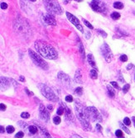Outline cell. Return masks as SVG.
I'll use <instances>...</instances> for the list:
<instances>
[{
    "label": "cell",
    "instance_id": "obj_1",
    "mask_svg": "<svg viewBox=\"0 0 135 138\" xmlns=\"http://www.w3.org/2000/svg\"><path fill=\"white\" fill-rule=\"evenodd\" d=\"M34 46L37 51L44 58L49 59V60H56L58 56V54L55 48L46 41H37L34 44Z\"/></svg>",
    "mask_w": 135,
    "mask_h": 138
},
{
    "label": "cell",
    "instance_id": "obj_2",
    "mask_svg": "<svg viewBox=\"0 0 135 138\" xmlns=\"http://www.w3.org/2000/svg\"><path fill=\"white\" fill-rule=\"evenodd\" d=\"M14 30L18 35L22 36L23 37H27L32 36V30L30 27L29 23L28 22L26 19L18 17L14 21Z\"/></svg>",
    "mask_w": 135,
    "mask_h": 138
},
{
    "label": "cell",
    "instance_id": "obj_3",
    "mask_svg": "<svg viewBox=\"0 0 135 138\" xmlns=\"http://www.w3.org/2000/svg\"><path fill=\"white\" fill-rule=\"evenodd\" d=\"M75 115H76L77 118L79 119L80 122L81 123L82 127L85 132H90L91 131V125L89 122V119L86 117L85 113V109L82 108L81 105L79 104L78 102H76V103L75 104Z\"/></svg>",
    "mask_w": 135,
    "mask_h": 138
},
{
    "label": "cell",
    "instance_id": "obj_4",
    "mask_svg": "<svg viewBox=\"0 0 135 138\" xmlns=\"http://www.w3.org/2000/svg\"><path fill=\"white\" fill-rule=\"evenodd\" d=\"M38 89H39L40 92L42 93V94L46 98L48 99V100L52 101V102H57V101H59L57 95L47 85H44V84H39L38 85Z\"/></svg>",
    "mask_w": 135,
    "mask_h": 138
},
{
    "label": "cell",
    "instance_id": "obj_5",
    "mask_svg": "<svg viewBox=\"0 0 135 138\" xmlns=\"http://www.w3.org/2000/svg\"><path fill=\"white\" fill-rule=\"evenodd\" d=\"M43 3L45 5V8L48 11L49 13L54 15H60L62 13V9L61 8L60 4L57 1H53V0H45L43 1Z\"/></svg>",
    "mask_w": 135,
    "mask_h": 138
},
{
    "label": "cell",
    "instance_id": "obj_6",
    "mask_svg": "<svg viewBox=\"0 0 135 138\" xmlns=\"http://www.w3.org/2000/svg\"><path fill=\"white\" fill-rule=\"evenodd\" d=\"M85 113L89 120L94 122H102V117L98 109L94 107H88L85 108Z\"/></svg>",
    "mask_w": 135,
    "mask_h": 138
},
{
    "label": "cell",
    "instance_id": "obj_7",
    "mask_svg": "<svg viewBox=\"0 0 135 138\" xmlns=\"http://www.w3.org/2000/svg\"><path fill=\"white\" fill-rule=\"evenodd\" d=\"M28 54H29V56L31 57L33 61L34 62L37 66H39L40 68H42V70H47V69H48V65L47 64V62H46L38 54H37L35 51H33L32 49H29V50H28Z\"/></svg>",
    "mask_w": 135,
    "mask_h": 138
},
{
    "label": "cell",
    "instance_id": "obj_8",
    "mask_svg": "<svg viewBox=\"0 0 135 138\" xmlns=\"http://www.w3.org/2000/svg\"><path fill=\"white\" fill-rule=\"evenodd\" d=\"M90 5L91 8H92L94 11L97 12V13H106V6L103 2L94 0V1H91Z\"/></svg>",
    "mask_w": 135,
    "mask_h": 138
},
{
    "label": "cell",
    "instance_id": "obj_9",
    "mask_svg": "<svg viewBox=\"0 0 135 138\" xmlns=\"http://www.w3.org/2000/svg\"><path fill=\"white\" fill-rule=\"evenodd\" d=\"M101 52H102L103 56L105 59L106 61L111 62V60L113 59V53L107 43H104L103 46H101Z\"/></svg>",
    "mask_w": 135,
    "mask_h": 138
},
{
    "label": "cell",
    "instance_id": "obj_10",
    "mask_svg": "<svg viewBox=\"0 0 135 138\" xmlns=\"http://www.w3.org/2000/svg\"><path fill=\"white\" fill-rule=\"evenodd\" d=\"M66 17H67V18L69 19V21H70L73 25H75L79 31H80L81 32H83V31H84L83 27H82V26H81V24H80V21H79V19L76 18V17H75L74 15H72L71 13H68V12H66Z\"/></svg>",
    "mask_w": 135,
    "mask_h": 138
},
{
    "label": "cell",
    "instance_id": "obj_11",
    "mask_svg": "<svg viewBox=\"0 0 135 138\" xmlns=\"http://www.w3.org/2000/svg\"><path fill=\"white\" fill-rule=\"evenodd\" d=\"M39 113H40V118L42 120L45 121V122H48L50 120V114L47 112V107H45V106L42 103H41L39 105Z\"/></svg>",
    "mask_w": 135,
    "mask_h": 138
},
{
    "label": "cell",
    "instance_id": "obj_12",
    "mask_svg": "<svg viewBox=\"0 0 135 138\" xmlns=\"http://www.w3.org/2000/svg\"><path fill=\"white\" fill-rule=\"evenodd\" d=\"M42 20H43V22H45L47 25H51V26H56V21L55 18L51 13L43 14Z\"/></svg>",
    "mask_w": 135,
    "mask_h": 138
},
{
    "label": "cell",
    "instance_id": "obj_13",
    "mask_svg": "<svg viewBox=\"0 0 135 138\" xmlns=\"http://www.w3.org/2000/svg\"><path fill=\"white\" fill-rule=\"evenodd\" d=\"M57 76H58L59 80H61V82L64 84V85H70V77L66 75V74H65L64 72H62V71H60L58 73V75H57Z\"/></svg>",
    "mask_w": 135,
    "mask_h": 138
},
{
    "label": "cell",
    "instance_id": "obj_14",
    "mask_svg": "<svg viewBox=\"0 0 135 138\" xmlns=\"http://www.w3.org/2000/svg\"><path fill=\"white\" fill-rule=\"evenodd\" d=\"M61 103L63 105L64 108H65V118L66 119L67 121H70V122H72L73 121V118H74V116L72 114V112L70 111V108L66 107L65 103H63L62 102H61Z\"/></svg>",
    "mask_w": 135,
    "mask_h": 138
},
{
    "label": "cell",
    "instance_id": "obj_15",
    "mask_svg": "<svg viewBox=\"0 0 135 138\" xmlns=\"http://www.w3.org/2000/svg\"><path fill=\"white\" fill-rule=\"evenodd\" d=\"M1 89L3 90V91H4L5 89H6L7 88H8L10 85V82L9 81L10 80H8V78H6V77H3V76H1Z\"/></svg>",
    "mask_w": 135,
    "mask_h": 138
},
{
    "label": "cell",
    "instance_id": "obj_16",
    "mask_svg": "<svg viewBox=\"0 0 135 138\" xmlns=\"http://www.w3.org/2000/svg\"><path fill=\"white\" fill-rule=\"evenodd\" d=\"M75 80L76 83L78 84H82L83 81H82V76H81V71H80V69L76 70L75 71Z\"/></svg>",
    "mask_w": 135,
    "mask_h": 138
},
{
    "label": "cell",
    "instance_id": "obj_17",
    "mask_svg": "<svg viewBox=\"0 0 135 138\" xmlns=\"http://www.w3.org/2000/svg\"><path fill=\"white\" fill-rule=\"evenodd\" d=\"M37 127H39L40 131H41L42 134L43 135V137L45 138H51V135L49 134V132L47 131V129L45 128L44 127H42V126H40V125H37Z\"/></svg>",
    "mask_w": 135,
    "mask_h": 138
},
{
    "label": "cell",
    "instance_id": "obj_18",
    "mask_svg": "<svg viewBox=\"0 0 135 138\" xmlns=\"http://www.w3.org/2000/svg\"><path fill=\"white\" fill-rule=\"evenodd\" d=\"M87 60H88V63L90 64L92 67H94L96 68V65H95V61H94V58L91 54H89L87 55Z\"/></svg>",
    "mask_w": 135,
    "mask_h": 138
},
{
    "label": "cell",
    "instance_id": "obj_19",
    "mask_svg": "<svg viewBox=\"0 0 135 138\" xmlns=\"http://www.w3.org/2000/svg\"><path fill=\"white\" fill-rule=\"evenodd\" d=\"M79 50H80V55H81L82 59H83V60H85V50H84L83 44H82L80 41H79Z\"/></svg>",
    "mask_w": 135,
    "mask_h": 138
},
{
    "label": "cell",
    "instance_id": "obj_20",
    "mask_svg": "<svg viewBox=\"0 0 135 138\" xmlns=\"http://www.w3.org/2000/svg\"><path fill=\"white\" fill-rule=\"evenodd\" d=\"M115 30H116V32H117L118 34L119 35V36H129V33H127L126 31H124V30L120 29V28L116 27V28H115Z\"/></svg>",
    "mask_w": 135,
    "mask_h": 138
},
{
    "label": "cell",
    "instance_id": "obj_21",
    "mask_svg": "<svg viewBox=\"0 0 135 138\" xmlns=\"http://www.w3.org/2000/svg\"><path fill=\"white\" fill-rule=\"evenodd\" d=\"M107 90H108V94H109V97H114V94H115V91H114V89L112 88L111 86H109V85H108L107 86Z\"/></svg>",
    "mask_w": 135,
    "mask_h": 138
},
{
    "label": "cell",
    "instance_id": "obj_22",
    "mask_svg": "<svg viewBox=\"0 0 135 138\" xmlns=\"http://www.w3.org/2000/svg\"><path fill=\"white\" fill-rule=\"evenodd\" d=\"M64 113H65V108H64L63 105H62V104L60 102V107H59L58 109H57L56 114H58L59 116H61V115H62V114H64Z\"/></svg>",
    "mask_w": 135,
    "mask_h": 138
},
{
    "label": "cell",
    "instance_id": "obj_23",
    "mask_svg": "<svg viewBox=\"0 0 135 138\" xmlns=\"http://www.w3.org/2000/svg\"><path fill=\"white\" fill-rule=\"evenodd\" d=\"M90 78L92 79V80H96V79L98 78V74L95 70H91L90 72Z\"/></svg>",
    "mask_w": 135,
    "mask_h": 138
},
{
    "label": "cell",
    "instance_id": "obj_24",
    "mask_svg": "<svg viewBox=\"0 0 135 138\" xmlns=\"http://www.w3.org/2000/svg\"><path fill=\"white\" fill-rule=\"evenodd\" d=\"M28 128H29V131H28V132L31 134H35L37 132V126H30Z\"/></svg>",
    "mask_w": 135,
    "mask_h": 138
},
{
    "label": "cell",
    "instance_id": "obj_25",
    "mask_svg": "<svg viewBox=\"0 0 135 138\" xmlns=\"http://www.w3.org/2000/svg\"><path fill=\"white\" fill-rule=\"evenodd\" d=\"M114 8H117V9H123L124 8V4H123L121 2H115L114 3Z\"/></svg>",
    "mask_w": 135,
    "mask_h": 138
},
{
    "label": "cell",
    "instance_id": "obj_26",
    "mask_svg": "<svg viewBox=\"0 0 135 138\" xmlns=\"http://www.w3.org/2000/svg\"><path fill=\"white\" fill-rule=\"evenodd\" d=\"M111 18L114 20H118L119 18H120V14H119V13H117V12H114V13H111Z\"/></svg>",
    "mask_w": 135,
    "mask_h": 138
},
{
    "label": "cell",
    "instance_id": "obj_27",
    "mask_svg": "<svg viewBox=\"0 0 135 138\" xmlns=\"http://www.w3.org/2000/svg\"><path fill=\"white\" fill-rule=\"evenodd\" d=\"M119 126H120L121 129H123V130H124L127 134H129H129H131L130 131L128 129V127H126L125 125H124V123H122V122H119Z\"/></svg>",
    "mask_w": 135,
    "mask_h": 138
},
{
    "label": "cell",
    "instance_id": "obj_28",
    "mask_svg": "<svg viewBox=\"0 0 135 138\" xmlns=\"http://www.w3.org/2000/svg\"><path fill=\"white\" fill-rule=\"evenodd\" d=\"M18 124L19 126H21V127H23V129L29 131V128H28V127H28V124H27V123H25V122H18Z\"/></svg>",
    "mask_w": 135,
    "mask_h": 138
},
{
    "label": "cell",
    "instance_id": "obj_29",
    "mask_svg": "<svg viewBox=\"0 0 135 138\" xmlns=\"http://www.w3.org/2000/svg\"><path fill=\"white\" fill-rule=\"evenodd\" d=\"M96 31H97L98 33H99V35H101V36H103L104 38H106L107 37V33L105 32V31H104L103 30H100V29H97L96 30Z\"/></svg>",
    "mask_w": 135,
    "mask_h": 138
},
{
    "label": "cell",
    "instance_id": "obj_30",
    "mask_svg": "<svg viewBox=\"0 0 135 138\" xmlns=\"http://www.w3.org/2000/svg\"><path fill=\"white\" fill-rule=\"evenodd\" d=\"M6 130H7V132H8V133L11 134V133H13V132L15 131V128L13 127V126H8V127H7V128H6Z\"/></svg>",
    "mask_w": 135,
    "mask_h": 138
},
{
    "label": "cell",
    "instance_id": "obj_31",
    "mask_svg": "<svg viewBox=\"0 0 135 138\" xmlns=\"http://www.w3.org/2000/svg\"><path fill=\"white\" fill-rule=\"evenodd\" d=\"M53 122H54V124H56V125H58V124H60L61 123L60 117H58V116H56V117H53Z\"/></svg>",
    "mask_w": 135,
    "mask_h": 138
},
{
    "label": "cell",
    "instance_id": "obj_32",
    "mask_svg": "<svg viewBox=\"0 0 135 138\" xmlns=\"http://www.w3.org/2000/svg\"><path fill=\"white\" fill-rule=\"evenodd\" d=\"M75 93L77 95H82V93H83V89H82V88H80V87H78V88L75 89Z\"/></svg>",
    "mask_w": 135,
    "mask_h": 138
},
{
    "label": "cell",
    "instance_id": "obj_33",
    "mask_svg": "<svg viewBox=\"0 0 135 138\" xmlns=\"http://www.w3.org/2000/svg\"><path fill=\"white\" fill-rule=\"evenodd\" d=\"M115 135H116V137H117L118 138L123 137V132L121 130H117L115 132Z\"/></svg>",
    "mask_w": 135,
    "mask_h": 138
},
{
    "label": "cell",
    "instance_id": "obj_34",
    "mask_svg": "<svg viewBox=\"0 0 135 138\" xmlns=\"http://www.w3.org/2000/svg\"><path fill=\"white\" fill-rule=\"evenodd\" d=\"M21 117H23V118H29V117H30V114L28 113V112H22Z\"/></svg>",
    "mask_w": 135,
    "mask_h": 138
},
{
    "label": "cell",
    "instance_id": "obj_35",
    "mask_svg": "<svg viewBox=\"0 0 135 138\" xmlns=\"http://www.w3.org/2000/svg\"><path fill=\"white\" fill-rule=\"evenodd\" d=\"M124 123L125 124V126H129L131 124V121L129 117H125L124 119Z\"/></svg>",
    "mask_w": 135,
    "mask_h": 138
},
{
    "label": "cell",
    "instance_id": "obj_36",
    "mask_svg": "<svg viewBox=\"0 0 135 138\" xmlns=\"http://www.w3.org/2000/svg\"><path fill=\"white\" fill-rule=\"evenodd\" d=\"M83 22H84V23H85V26H86L87 27H89V28H90V29H94V27H93V26L90 24V22H87L86 20H85V19L83 20Z\"/></svg>",
    "mask_w": 135,
    "mask_h": 138
},
{
    "label": "cell",
    "instance_id": "obj_37",
    "mask_svg": "<svg viewBox=\"0 0 135 138\" xmlns=\"http://www.w3.org/2000/svg\"><path fill=\"white\" fill-rule=\"evenodd\" d=\"M120 60L122 62H126L128 60V56L126 55H121V56H120Z\"/></svg>",
    "mask_w": 135,
    "mask_h": 138
},
{
    "label": "cell",
    "instance_id": "obj_38",
    "mask_svg": "<svg viewBox=\"0 0 135 138\" xmlns=\"http://www.w3.org/2000/svg\"><path fill=\"white\" fill-rule=\"evenodd\" d=\"M129 88H130V85H125L124 86V88H123V92H124V93H126L129 91Z\"/></svg>",
    "mask_w": 135,
    "mask_h": 138
},
{
    "label": "cell",
    "instance_id": "obj_39",
    "mask_svg": "<svg viewBox=\"0 0 135 138\" xmlns=\"http://www.w3.org/2000/svg\"><path fill=\"white\" fill-rule=\"evenodd\" d=\"M23 137H24V133H23V132H19L15 135V137L16 138H23Z\"/></svg>",
    "mask_w": 135,
    "mask_h": 138
},
{
    "label": "cell",
    "instance_id": "obj_40",
    "mask_svg": "<svg viewBox=\"0 0 135 138\" xmlns=\"http://www.w3.org/2000/svg\"><path fill=\"white\" fill-rule=\"evenodd\" d=\"M65 101L68 102H71L72 101H73V98H72V96H70V95L66 96V97H65Z\"/></svg>",
    "mask_w": 135,
    "mask_h": 138
},
{
    "label": "cell",
    "instance_id": "obj_41",
    "mask_svg": "<svg viewBox=\"0 0 135 138\" xmlns=\"http://www.w3.org/2000/svg\"><path fill=\"white\" fill-rule=\"evenodd\" d=\"M119 80L121 82V83H124V79L123 78V75H122V74H121L120 71L119 72Z\"/></svg>",
    "mask_w": 135,
    "mask_h": 138
},
{
    "label": "cell",
    "instance_id": "obj_42",
    "mask_svg": "<svg viewBox=\"0 0 135 138\" xmlns=\"http://www.w3.org/2000/svg\"><path fill=\"white\" fill-rule=\"evenodd\" d=\"M1 8L2 9H6L8 8V4L6 3H1Z\"/></svg>",
    "mask_w": 135,
    "mask_h": 138
},
{
    "label": "cell",
    "instance_id": "obj_43",
    "mask_svg": "<svg viewBox=\"0 0 135 138\" xmlns=\"http://www.w3.org/2000/svg\"><path fill=\"white\" fill-rule=\"evenodd\" d=\"M110 85H113V86H114V88H116V89H119V85H118V84L116 83V82H111Z\"/></svg>",
    "mask_w": 135,
    "mask_h": 138
},
{
    "label": "cell",
    "instance_id": "obj_44",
    "mask_svg": "<svg viewBox=\"0 0 135 138\" xmlns=\"http://www.w3.org/2000/svg\"><path fill=\"white\" fill-rule=\"evenodd\" d=\"M96 129L98 130V132H102V127L99 124H96Z\"/></svg>",
    "mask_w": 135,
    "mask_h": 138
},
{
    "label": "cell",
    "instance_id": "obj_45",
    "mask_svg": "<svg viewBox=\"0 0 135 138\" xmlns=\"http://www.w3.org/2000/svg\"><path fill=\"white\" fill-rule=\"evenodd\" d=\"M0 107H1V110L2 111H5L6 110V105L3 103H1L0 104Z\"/></svg>",
    "mask_w": 135,
    "mask_h": 138
},
{
    "label": "cell",
    "instance_id": "obj_46",
    "mask_svg": "<svg viewBox=\"0 0 135 138\" xmlns=\"http://www.w3.org/2000/svg\"><path fill=\"white\" fill-rule=\"evenodd\" d=\"M25 92H26L27 93H28L29 96H32V95H33V93H32L31 91H29V90H28V89H25Z\"/></svg>",
    "mask_w": 135,
    "mask_h": 138
},
{
    "label": "cell",
    "instance_id": "obj_47",
    "mask_svg": "<svg viewBox=\"0 0 135 138\" xmlns=\"http://www.w3.org/2000/svg\"><path fill=\"white\" fill-rule=\"evenodd\" d=\"M47 109H49V110L51 111L52 109H53V106H52L51 104H48V105H47Z\"/></svg>",
    "mask_w": 135,
    "mask_h": 138
},
{
    "label": "cell",
    "instance_id": "obj_48",
    "mask_svg": "<svg viewBox=\"0 0 135 138\" xmlns=\"http://www.w3.org/2000/svg\"><path fill=\"white\" fill-rule=\"evenodd\" d=\"M71 138H82V137H80L79 135H77V134H73V135L71 136Z\"/></svg>",
    "mask_w": 135,
    "mask_h": 138
},
{
    "label": "cell",
    "instance_id": "obj_49",
    "mask_svg": "<svg viewBox=\"0 0 135 138\" xmlns=\"http://www.w3.org/2000/svg\"><path fill=\"white\" fill-rule=\"evenodd\" d=\"M0 132H1V133H4L5 132V129H4V127H0Z\"/></svg>",
    "mask_w": 135,
    "mask_h": 138
},
{
    "label": "cell",
    "instance_id": "obj_50",
    "mask_svg": "<svg viewBox=\"0 0 135 138\" xmlns=\"http://www.w3.org/2000/svg\"><path fill=\"white\" fill-rule=\"evenodd\" d=\"M133 67H134V65H132V64H129V65H127V70H131V69L133 68Z\"/></svg>",
    "mask_w": 135,
    "mask_h": 138
},
{
    "label": "cell",
    "instance_id": "obj_51",
    "mask_svg": "<svg viewBox=\"0 0 135 138\" xmlns=\"http://www.w3.org/2000/svg\"><path fill=\"white\" fill-rule=\"evenodd\" d=\"M19 80L20 81H22V82H25V78L23 76H20L19 77Z\"/></svg>",
    "mask_w": 135,
    "mask_h": 138
},
{
    "label": "cell",
    "instance_id": "obj_52",
    "mask_svg": "<svg viewBox=\"0 0 135 138\" xmlns=\"http://www.w3.org/2000/svg\"><path fill=\"white\" fill-rule=\"evenodd\" d=\"M132 120H133V122H134V127H135V117H133Z\"/></svg>",
    "mask_w": 135,
    "mask_h": 138
},
{
    "label": "cell",
    "instance_id": "obj_53",
    "mask_svg": "<svg viewBox=\"0 0 135 138\" xmlns=\"http://www.w3.org/2000/svg\"><path fill=\"white\" fill-rule=\"evenodd\" d=\"M64 3H69V1H64Z\"/></svg>",
    "mask_w": 135,
    "mask_h": 138
},
{
    "label": "cell",
    "instance_id": "obj_54",
    "mask_svg": "<svg viewBox=\"0 0 135 138\" xmlns=\"http://www.w3.org/2000/svg\"><path fill=\"white\" fill-rule=\"evenodd\" d=\"M134 14H135V12H134Z\"/></svg>",
    "mask_w": 135,
    "mask_h": 138
},
{
    "label": "cell",
    "instance_id": "obj_55",
    "mask_svg": "<svg viewBox=\"0 0 135 138\" xmlns=\"http://www.w3.org/2000/svg\"><path fill=\"white\" fill-rule=\"evenodd\" d=\"M134 2H135V0H134Z\"/></svg>",
    "mask_w": 135,
    "mask_h": 138
}]
</instances>
